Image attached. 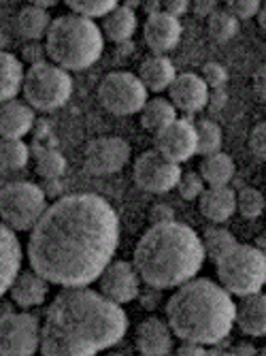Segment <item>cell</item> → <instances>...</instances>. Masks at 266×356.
Segmentation results:
<instances>
[{
	"mask_svg": "<svg viewBox=\"0 0 266 356\" xmlns=\"http://www.w3.org/2000/svg\"><path fill=\"white\" fill-rule=\"evenodd\" d=\"M119 241L115 209L98 194H71L47 205L30 229L32 271L58 286H90L111 263Z\"/></svg>",
	"mask_w": 266,
	"mask_h": 356,
	"instance_id": "obj_1",
	"label": "cell"
},
{
	"mask_svg": "<svg viewBox=\"0 0 266 356\" xmlns=\"http://www.w3.org/2000/svg\"><path fill=\"white\" fill-rule=\"evenodd\" d=\"M126 331L122 305L88 286H64L45 312L39 350L45 356H92L119 343Z\"/></svg>",
	"mask_w": 266,
	"mask_h": 356,
	"instance_id": "obj_2",
	"label": "cell"
},
{
	"mask_svg": "<svg viewBox=\"0 0 266 356\" xmlns=\"http://www.w3.org/2000/svg\"><path fill=\"white\" fill-rule=\"evenodd\" d=\"M205 263V250L198 233L181 222H160L139 239L135 265L139 277L153 288H177L196 277Z\"/></svg>",
	"mask_w": 266,
	"mask_h": 356,
	"instance_id": "obj_3",
	"label": "cell"
},
{
	"mask_svg": "<svg viewBox=\"0 0 266 356\" xmlns=\"http://www.w3.org/2000/svg\"><path fill=\"white\" fill-rule=\"evenodd\" d=\"M166 322L181 341L217 346L235 327V301L219 284L192 277L166 303Z\"/></svg>",
	"mask_w": 266,
	"mask_h": 356,
	"instance_id": "obj_4",
	"label": "cell"
},
{
	"mask_svg": "<svg viewBox=\"0 0 266 356\" xmlns=\"http://www.w3.org/2000/svg\"><path fill=\"white\" fill-rule=\"evenodd\" d=\"M47 58L64 71H85L98 62L105 49V37L92 17L62 15L51 19L45 35Z\"/></svg>",
	"mask_w": 266,
	"mask_h": 356,
	"instance_id": "obj_5",
	"label": "cell"
},
{
	"mask_svg": "<svg viewBox=\"0 0 266 356\" xmlns=\"http://www.w3.org/2000/svg\"><path fill=\"white\" fill-rule=\"evenodd\" d=\"M217 280L230 295L245 297L260 293L266 282V258L260 248L237 243L215 261Z\"/></svg>",
	"mask_w": 266,
	"mask_h": 356,
	"instance_id": "obj_6",
	"label": "cell"
},
{
	"mask_svg": "<svg viewBox=\"0 0 266 356\" xmlns=\"http://www.w3.org/2000/svg\"><path fill=\"white\" fill-rule=\"evenodd\" d=\"M22 92L32 109L49 113L69 103L73 94V79L69 71L45 60L39 64H30V69L24 71Z\"/></svg>",
	"mask_w": 266,
	"mask_h": 356,
	"instance_id": "obj_7",
	"label": "cell"
},
{
	"mask_svg": "<svg viewBox=\"0 0 266 356\" xmlns=\"http://www.w3.org/2000/svg\"><path fill=\"white\" fill-rule=\"evenodd\" d=\"M47 209V197L32 181H13L0 190V220L11 231H30Z\"/></svg>",
	"mask_w": 266,
	"mask_h": 356,
	"instance_id": "obj_8",
	"label": "cell"
},
{
	"mask_svg": "<svg viewBox=\"0 0 266 356\" xmlns=\"http://www.w3.org/2000/svg\"><path fill=\"white\" fill-rule=\"evenodd\" d=\"M147 88L135 73H109L98 86V101L115 115H135L147 103Z\"/></svg>",
	"mask_w": 266,
	"mask_h": 356,
	"instance_id": "obj_9",
	"label": "cell"
},
{
	"mask_svg": "<svg viewBox=\"0 0 266 356\" xmlns=\"http://www.w3.org/2000/svg\"><path fill=\"white\" fill-rule=\"evenodd\" d=\"M39 320L26 312H9L0 316V354L30 356L39 350Z\"/></svg>",
	"mask_w": 266,
	"mask_h": 356,
	"instance_id": "obj_10",
	"label": "cell"
},
{
	"mask_svg": "<svg viewBox=\"0 0 266 356\" xmlns=\"http://www.w3.org/2000/svg\"><path fill=\"white\" fill-rule=\"evenodd\" d=\"M181 177V169L177 163L162 156L158 149H147L135 163V181L141 190L164 194L171 192Z\"/></svg>",
	"mask_w": 266,
	"mask_h": 356,
	"instance_id": "obj_11",
	"label": "cell"
},
{
	"mask_svg": "<svg viewBox=\"0 0 266 356\" xmlns=\"http://www.w3.org/2000/svg\"><path fill=\"white\" fill-rule=\"evenodd\" d=\"M132 147L122 137H98L85 147V169L92 175H113L126 167Z\"/></svg>",
	"mask_w": 266,
	"mask_h": 356,
	"instance_id": "obj_12",
	"label": "cell"
},
{
	"mask_svg": "<svg viewBox=\"0 0 266 356\" xmlns=\"http://www.w3.org/2000/svg\"><path fill=\"white\" fill-rule=\"evenodd\" d=\"M98 293L117 305H126L139 297V273L132 263L113 261L98 275Z\"/></svg>",
	"mask_w": 266,
	"mask_h": 356,
	"instance_id": "obj_13",
	"label": "cell"
},
{
	"mask_svg": "<svg viewBox=\"0 0 266 356\" xmlns=\"http://www.w3.org/2000/svg\"><path fill=\"white\" fill-rule=\"evenodd\" d=\"M156 149L173 163L181 165L196 154V128L183 118L175 120L160 133H156Z\"/></svg>",
	"mask_w": 266,
	"mask_h": 356,
	"instance_id": "obj_14",
	"label": "cell"
},
{
	"mask_svg": "<svg viewBox=\"0 0 266 356\" xmlns=\"http://www.w3.org/2000/svg\"><path fill=\"white\" fill-rule=\"evenodd\" d=\"M171 94V103L177 111L183 113H198L207 107L209 86L196 73H181L175 75L171 86L166 88Z\"/></svg>",
	"mask_w": 266,
	"mask_h": 356,
	"instance_id": "obj_15",
	"label": "cell"
},
{
	"mask_svg": "<svg viewBox=\"0 0 266 356\" xmlns=\"http://www.w3.org/2000/svg\"><path fill=\"white\" fill-rule=\"evenodd\" d=\"M181 32H183V28H181L179 17L166 13V11L151 13L145 22V28H143L145 43L156 54H164V51L175 49L181 41Z\"/></svg>",
	"mask_w": 266,
	"mask_h": 356,
	"instance_id": "obj_16",
	"label": "cell"
},
{
	"mask_svg": "<svg viewBox=\"0 0 266 356\" xmlns=\"http://www.w3.org/2000/svg\"><path fill=\"white\" fill-rule=\"evenodd\" d=\"M137 348L145 356H164L173 352V331L169 322L151 316L137 329Z\"/></svg>",
	"mask_w": 266,
	"mask_h": 356,
	"instance_id": "obj_17",
	"label": "cell"
},
{
	"mask_svg": "<svg viewBox=\"0 0 266 356\" xmlns=\"http://www.w3.org/2000/svg\"><path fill=\"white\" fill-rule=\"evenodd\" d=\"M7 293L11 295V299L28 309V307H37V305H43L45 299H47V293H49V282L39 275L37 271H19L15 275V280L11 282Z\"/></svg>",
	"mask_w": 266,
	"mask_h": 356,
	"instance_id": "obj_18",
	"label": "cell"
},
{
	"mask_svg": "<svg viewBox=\"0 0 266 356\" xmlns=\"http://www.w3.org/2000/svg\"><path fill=\"white\" fill-rule=\"evenodd\" d=\"M22 269V245L9 226L0 220V297H3Z\"/></svg>",
	"mask_w": 266,
	"mask_h": 356,
	"instance_id": "obj_19",
	"label": "cell"
},
{
	"mask_svg": "<svg viewBox=\"0 0 266 356\" xmlns=\"http://www.w3.org/2000/svg\"><path fill=\"white\" fill-rule=\"evenodd\" d=\"M35 124V109L22 101L0 103V137L3 139H22L32 131Z\"/></svg>",
	"mask_w": 266,
	"mask_h": 356,
	"instance_id": "obj_20",
	"label": "cell"
},
{
	"mask_svg": "<svg viewBox=\"0 0 266 356\" xmlns=\"http://www.w3.org/2000/svg\"><path fill=\"white\" fill-rule=\"evenodd\" d=\"M235 325L249 337H262L266 333V299L262 293L241 297L235 305Z\"/></svg>",
	"mask_w": 266,
	"mask_h": 356,
	"instance_id": "obj_21",
	"label": "cell"
},
{
	"mask_svg": "<svg viewBox=\"0 0 266 356\" xmlns=\"http://www.w3.org/2000/svg\"><path fill=\"white\" fill-rule=\"evenodd\" d=\"M198 207L207 220L222 224L237 211V192L228 186H211L198 197Z\"/></svg>",
	"mask_w": 266,
	"mask_h": 356,
	"instance_id": "obj_22",
	"label": "cell"
},
{
	"mask_svg": "<svg viewBox=\"0 0 266 356\" xmlns=\"http://www.w3.org/2000/svg\"><path fill=\"white\" fill-rule=\"evenodd\" d=\"M137 77L147 88V92H164L175 79V67L166 56L153 54L141 62V69H139Z\"/></svg>",
	"mask_w": 266,
	"mask_h": 356,
	"instance_id": "obj_23",
	"label": "cell"
},
{
	"mask_svg": "<svg viewBox=\"0 0 266 356\" xmlns=\"http://www.w3.org/2000/svg\"><path fill=\"white\" fill-rule=\"evenodd\" d=\"M137 30V15L130 7H115L107 15H103V26L101 32L103 37L113 41V43H124L128 41Z\"/></svg>",
	"mask_w": 266,
	"mask_h": 356,
	"instance_id": "obj_24",
	"label": "cell"
},
{
	"mask_svg": "<svg viewBox=\"0 0 266 356\" xmlns=\"http://www.w3.org/2000/svg\"><path fill=\"white\" fill-rule=\"evenodd\" d=\"M235 160L222 152L203 156V163L198 167V175L209 186H228V181L235 177Z\"/></svg>",
	"mask_w": 266,
	"mask_h": 356,
	"instance_id": "obj_25",
	"label": "cell"
},
{
	"mask_svg": "<svg viewBox=\"0 0 266 356\" xmlns=\"http://www.w3.org/2000/svg\"><path fill=\"white\" fill-rule=\"evenodd\" d=\"M24 67L22 60L9 51H0V103L11 101L22 92Z\"/></svg>",
	"mask_w": 266,
	"mask_h": 356,
	"instance_id": "obj_26",
	"label": "cell"
},
{
	"mask_svg": "<svg viewBox=\"0 0 266 356\" xmlns=\"http://www.w3.org/2000/svg\"><path fill=\"white\" fill-rule=\"evenodd\" d=\"M139 113H141L143 128L149 133H160L162 128H166L171 122L177 120V109L166 99H151V101L147 99V103L143 105Z\"/></svg>",
	"mask_w": 266,
	"mask_h": 356,
	"instance_id": "obj_27",
	"label": "cell"
},
{
	"mask_svg": "<svg viewBox=\"0 0 266 356\" xmlns=\"http://www.w3.org/2000/svg\"><path fill=\"white\" fill-rule=\"evenodd\" d=\"M49 24H51V17H49L47 9L35 7V5L24 7L17 15L19 35L28 41H41L47 35Z\"/></svg>",
	"mask_w": 266,
	"mask_h": 356,
	"instance_id": "obj_28",
	"label": "cell"
},
{
	"mask_svg": "<svg viewBox=\"0 0 266 356\" xmlns=\"http://www.w3.org/2000/svg\"><path fill=\"white\" fill-rule=\"evenodd\" d=\"M30 149L22 139L0 137V171H19L28 165Z\"/></svg>",
	"mask_w": 266,
	"mask_h": 356,
	"instance_id": "obj_29",
	"label": "cell"
},
{
	"mask_svg": "<svg viewBox=\"0 0 266 356\" xmlns=\"http://www.w3.org/2000/svg\"><path fill=\"white\" fill-rule=\"evenodd\" d=\"M196 128V154L201 156H209L222 149V128L211 122V120H201L194 124Z\"/></svg>",
	"mask_w": 266,
	"mask_h": 356,
	"instance_id": "obj_30",
	"label": "cell"
},
{
	"mask_svg": "<svg viewBox=\"0 0 266 356\" xmlns=\"http://www.w3.org/2000/svg\"><path fill=\"white\" fill-rule=\"evenodd\" d=\"M201 241H203L205 256H209L213 263L217 261V258H222L226 252H230L232 248H235V245L239 243V241H237V237L232 235L230 231L222 229V226H215V229H209Z\"/></svg>",
	"mask_w": 266,
	"mask_h": 356,
	"instance_id": "obj_31",
	"label": "cell"
},
{
	"mask_svg": "<svg viewBox=\"0 0 266 356\" xmlns=\"http://www.w3.org/2000/svg\"><path fill=\"white\" fill-rule=\"evenodd\" d=\"M239 32V19L228 13V11H215L209 17V35L217 43H226L230 39H235Z\"/></svg>",
	"mask_w": 266,
	"mask_h": 356,
	"instance_id": "obj_32",
	"label": "cell"
},
{
	"mask_svg": "<svg viewBox=\"0 0 266 356\" xmlns=\"http://www.w3.org/2000/svg\"><path fill=\"white\" fill-rule=\"evenodd\" d=\"M64 3L69 5V9H73V13L94 19V17H103L111 9H115L119 5V0H64Z\"/></svg>",
	"mask_w": 266,
	"mask_h": 356,
	"instance_id": "obj_33",
	"label": "cell"
},
{
	"mask_svg": "<svg viewBox=\"0 0 266 356\" xmlns=\"http://www.w3.org/2000/svg\"><path fill=\"white\" fill-rule=\"evenodd\" d=\"M66 169V160L60 152L56 149H43L37 156V173L45 179H58L62 177Z\"/></svg>",
	"mask_w": 266,
	"mask_h": 356,
	"instance_id": "obj_34",
	"label": "cell"
},
{
	"mask_svg": "<svg viewBox=\"0 0 266 356\" xmlns=\"http://www.w3.org/2000/svg\"><path fill=\"white\" fill-rule=\"evenodd\" d=\"M237 209L245 218H258L264 211V197L256 188H243L237 194Z\"/></svg>",
	"mask_w": 266,
	"mask_h": 356,
	"instance_id": "obj_35",
	"label": "cell"
},
{
	"mask_svg": "<svg viewBox=\"0 0 266 356\" xmlns=\"http://www.w3.org/2000/svg\"><path fill=\"white\" fill-rule=\"evenodd\" d=\"M175 188L179 190L181 199L194 201V199H198L203 194L205 181H203V177L198 175V173H181V177H179V181H177Z\"/></svg>",
	"mask_w": 266,
	"mask_h": 356,
	"instance_id": "obj_36",
	"label": "cell"
},
{
	"mask_svg": "<svg viewBox=\"0 0 266 356\" xmlns=\"http://www.w3.org/2000/svg\"><path fill=\"white\" fill-rule=\"evenodd\" d=\"M201 77L209 86V90L211 88H224L228 83V71L217 62H207L201 71Z\"/></svg>",
	"mask_w": 266,
	"mask_h": 356,
	"instance_id": "obj_37",
	"label": "cell"
},
{
	"mask_svg": "<svg viewBox=\"0 0 266 356\" xmlns=\"http://www.w3.org/2000/svg\"><path fill=\"white\" fill-rule=\"evenodd\" d=\"M260 7V0H228V13H232L237 19L256 17Z\"/></svg>",
	"mask_w": 266,
	"mask_h": 356,
	"instance_id": "obj_38",
	"label": "cell"
},
{
	"mask_svg": "<svg viewBox=\"0 0 266 356\" xmlns=\"http://www.w3.org/2000/svg\"><path fill=\"white\" fill-rule=\"evenodd\" d=\"M249 147H251V152H253L256 158L264 160V156H266V124H258L253 131H251V135H249Z\"/></svg>",
	"mask_w": 266,
	"mask_h": 356,
	"instance_id": "obj_39",
	"label": "cell"
},
{
	"mask_svg": "<svg viewBox=\"0 0 266 356\" xmlns=\"http://www.w3.org/2000/svg\"><path fill=\"white\" fill-rule=\"evenodd\" d=\"M22 58L30 64H39V62H45L47 60V49L41 41H30V45L24 47L22 51Z\"/></svg>",
	"mask_w": 266,
	"mask_h": 356,
	"instance_id": "obj_40",
	"label": "cell"
},
{
	"mask_svg": "<svg viewBox=\"0 0 266 356\" xmlns=\"http://www.w3.org/2000/svg\"><path fill=\"white\" fill-rule=\"evenodd\" d=\"M226 103H228V92L224 88H211L209 90V96H207L209 111L217 113V111H222L226 107Z\"/></svg>",
	"mask_w": 266,
	"mask_h": 356,
	"instance_id": "obj_41",
	"label": "cell"
},
{
	"mask_svg": "<svg viewBox=\"0 0 266 356\" xmlns=\"http://www.w3.org/2000/svg\"><path fill=\"white\" fill-rule=\"evenodd\" d=\"M149 220H151L153 224L171 222V220H175V213H173V209H169L166 205H153V209L149 211Z\"/></svg>",
	"mask_w": 266,
	"mask_h": 356,
	"instance_id": "obj_42",
	"label": "cell"
},
{
	"mask_svg": "<svg viewBox=\"0 0 266 356\" xmlns=\"http://www.w3.org/2000/svg\"><path fill=\"white\" fill-rule=\"evenodd\" d=\"M162 3H164V11L175 17L183 15L190 9V0H162Z\"/></svg>",
	"mask_w": 266,
	"mask_h": 356,
	"instance_id": "obj_43",
	"label": "cell"
},
{
	"mask_svg": "<svg viewBox=\"0 0 266 356\" xmlns=\"http://www.w3.org/2000/svg\"><path fill=\"white\" fill-rule=\"evenodd\" d=\"M177 354H181V356H190V354H209V348H207V346H201V343H194V341H183V346L177 348Z\"/></svg>",
	"mask_w": 266,
	"mask_h": 356,
	"instance_id": "obj_44",
	"label": "cell"
},
{
	"mask_svg": "<svg viewBox=\"0 0 266 356\" xmlns=\"http://www.w3.org/2000/svg\"><path fill=\"white\" fill-rule=\"evenodd\" d=\"M45 188H47V190H43V192H45V197H56V194L62 190V188H60V184H58L56 179H47Z\"/></svg>",
	"mask_w": 266,
	"mask_h": 356,
	"instance_id": "obj_45",
	"label": "cell"
},
{
	"mask_svg": "<svg viewBox=\"0 0 266 356\" xmlns=\"http://www.w3.org/2000/svg\"><path fill=\"white\" fill-rule=\"evenodd\" d=\"M256 92H258L260 99H264V71H260L256 75Z\"/></svg>",
	"mask_w": 266,
	"mask_h": 356,
	"instance_id": "obj_46",
	"label": "cell"
},
{
	"mask_svg": "<svg viewBox=\"0 0 266 356\" xmlns=\"http://www.w3.org/2000/svg\"><path fill=\"white\" fill-rule=\"evenodd\" d=\"M58 0H30V5L35 7H41V9H49V7H56Z\"/></svg>",
	"mask_w": 266,
	"mask_h": 356,
	"instance_id": "obj_47",
	"label": "cell"
},
{
	"mask_svg": "<svg viewBox=\"0 0 266 356\" xmlns=\"http://www.w3.org/2000/svg\"><path fill=\"white\" fill-rule=\"evenodd\" d=\"M256 15H258V22H260V28L264 30V26H266V19H264V17H266V11H264V7H260V11H258Z\"/></svg>",
	"mask_w": 266,
	"mask_h": 356,
	"instance_id": "obj_48",
	"label": "cell"
},
{
	"mask_svg": "<svg viewBox=\"0 0 266 356\" xmlns=\"http://www.w3.org/2000/svg\"><path fill=\"white\" fill-rule=\"evenodd\" d=\"M235 354H256V350L253 348H237V350H232Z\"/></svg>",
	"mask_w": 266,
	"mask_h": 356,
	"instance_id": "obj_49",
	"label": "cell"
}]
</instances>
